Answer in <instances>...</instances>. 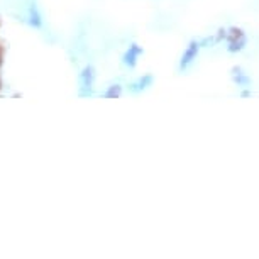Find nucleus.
<instances>
[{
	"mask_svg": "<svg viewBox=\"0 0 259 259\" xmlns=\"http://www.w3.org/2000/svg\"><path fill=\"white\" fill-rule=\"evenodd\" d=\"M94 81H95V71L92 66H87L80 75V87H81V95H90L94 90Z\"/></svg>",
	"mask_w": 259,
	"mask_h": 259,
	"instance_id": "nucleus-1",
	"label": "nucleus"
},
{
	"mask_svg": "<svg viewBox=\"0 0 259 259\" xmlns=\"http://www.w3.org/2000/svg\"><path fill=\"white\" fill-rule=\"evenodd\" d=\"M27 19H29V24H31L32 27H41L42 26V19H41V14H39V11H37L36 4H32V6L29 7Z\"/></svg>",
	"mask_w": 259,
	"mask_h": 259,
	"instance_id": "nucleus-2",
	"label": "nucleus"
},
{
	"mask_svg": "<svg viewBox=\"0 0 259 259\" xmlns=\"http://www.w3.org/2000/svg\"><path fill=\"white\" fill-rule=\"evenodd\" d=\"M141 53H143L141 48H138L136 45L131 46L129 51H127V55L124 56V63H125V65H129V66H134L136 65V58H138Z\"/></svg>",
	"mask_w": 259,
	"mask_h": 259,
	"instance_id": "nucleus-3",
	"label": "nucleus"
},
{
	"mask_svg": "<svg viewBox=\"0 0 259 259\" xmlns=\"http://www.w3.org/2000/svg\"><path fill=\"white\" fill-rule=\"evenodd\" d=\"M195 51H197V45H192V48L187 51V55L183 58V66H187L190 61H192V58L195 56Z\"/></svg>",
	"mask_w": 259,
	"mask_h": 259,
	"instance_id": "nucleus-4",
	"label": "nucleus"
},
{
	"mask_svg": "<svg viewBox=\"0 0 259 259\" xmlns=\"http://www.w3.org/2000/svg\"><path fill=\"white\" fill-rule=\"evenodd\" d=\"M119 95H120V87H119V85H114V87H112V89L105 94V97H119Z\"/></svg>",
	"mask_w": 259,
	"mask_h": 259,
	"instance_id": "nucleus-5",
	"label": "nucleus"
},
{
	"mask_svg": "<svg viewBox=\"0 0 259 259\" xmlns=\"http://www.w3.org/2000/svg\"><path fill=\"white\" fill-rule=\"evenodd\" d=\"M2 58H4V51H2V48H0V65H2Z\"/></svg>",
	"mask_w": 259,
	"mask_h": 259,
	"instance_id": "nucleus-6",
	"label": "nucleus"
},
{
	"mask_svg": "<svg viewBox=\"0 0 259 259\" xmlns=\"http://www.w3.org/2000/svg\"><path fill=\"white\" fill-rule=\"evenodd\" d=\"M0 89H2V81H0Z\"/></svg>",
	"mask_w": 259,
	"mask_h": 259,
	"instance_id": "nucleus-7",
	"label": "nucleus"
}]
</instances>
